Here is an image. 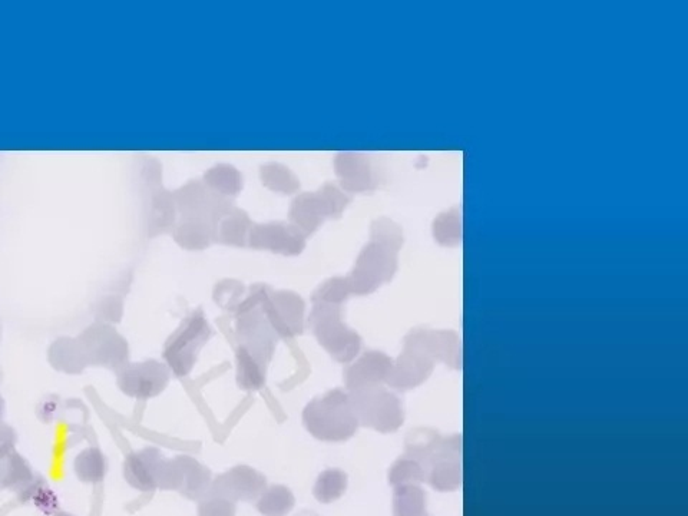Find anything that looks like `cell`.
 <instances>
[{
    "label": "cell",
    "mask_w": 688,
    "mask_h": 516,
    "mask_svg": "<svg viewBox=\"0 0 688 516\" xmlns=\"http://www.w3.org/2000/svg\"><path fill=\"white\" fill-rule=\"evenodd\" d=\"M165 461L160 449L154 446L131 453L124 463L125 479L137 491H157Z\"/></svg>",
    "instance_id": "17"
},
{
    "label": "cell",
    "mask_w": 688,
    "mask_h": 516,
    "mask_svg": "<svg viewBox=\"0 0 688 516\" xmlns=\"http://www.w3.org/2000/svg\"><path fill=\"white\" fill-rule=\"evenodd\" d=\"M320 203L323 205L324 214L327 218H337L346 210L347 204L350 203V197L342 188L334 184H326L317 191Z\"/></svg>",
    "instance_id": "37"
},
{
    "label": "cell",
    "mask_w": 688,
    "mask_h": 516,
    "mask_svg": "<svg viewBox=\"0 0 688 516\" xmlns=\"http://www.w3.org/2000/svg\"><path fill=\"white\" fill-rule=\"evenodd\" d=\"M349 478L342 469H327L320 473L314 484L313 495L320 504H332L346 492Z\"/></svg>",
    "instance_id": "33"
},
{
    "label": "cell",
    "mask_w": 688,
    "mask_h": 516,
    "mask_svg": "<svg viewBox=\"0 0 688 516\" xmlns=\"http://www.w3.org/2000/svg\"><path fill=\"white\" fill-rule=\"evenodd\" d=\"M443 438L436 430L420 428L412 430L406 438V453L408 458L415 459L428 471L430 463L441 451Z\"/></svg>",
    "instance_id": "25"
},
{
    "label": "cell",
    "mask_w": 688,
    "mask_h": 516,
    "mask_svg": "<svg viewBox=\"0 0 688 516\" xmlns=\"http://www.w3.org/2000/svg\"><path fill=\"white\" fill-rule=\"evenodd\" d=\"M462 436L443 438L441 451L426 471V481L439 492L456 491L462 485Z\"/></svg>",
    "instance_id": "15"
},
{
    "label": "cell",
    "mask_w": 688,
    "mask_h": 516,
    "mask_svg": "<svg viewBox=\"0 0 688 516\" xmlns=\"http://www.w3.org/2000/svg\"><path fill=\"white\" fill-rule=\"evenodd\" d=\"M38 478L32 466L18 452L13 451L0 461V486L11 489L19 499L29 491Z\"/></svg>",
    "instance_id": "22"
},
{
    "label": "cell",
    "mask_w": 688,
    "mask_h": 516,
    "mask_svg": "<svg viewBox=\"0 0 688 516\" xmlns=\"http://www.w3.org/2000/svg\"><path fill=\"white\" fill-rule=\"evenodd\" d=\"M393 360L386 353L370 350L360 357L356 363L344 369V383L347 390L363 389V387L382 386L386 383Z\"/></svg>",
    "instance_id": "18"
},
{
    "label": "cell",
    "mask_w": 688,
    "mask_h": 516,
    "mask_svg": "<svg viewBox=\"0 0 688 516\" xmlns=\"http://www.w3.org/2000/svg\"><path fill=\"white\" fill-rule=\"evenodd\" d=\"M76 340L81 344L88 366L119 370L128 363V342L109 323L91 324Z\"/></svg>",
    "instance_id": "7"
},
{
    "label": "cell",
    "mask_w": 688,
    "mask_h": 516,
    "mask_svg": "<svg viewBox=\"0 0 688 516\" xmlns=\"http://www.w3.org/2000/svg\"><path fill=\"white\" fill-rule=\"evenodd\" d=\"M426 481V471L415 459L402 456L395 463L389 472V484L393 488L406 485H419Z\"/></svg>",
    "instance_id": "34"
},
{
    "label": "cell",
    "mask_w": 688,
    "mask_h": 516,
    "mask_svg": "<svg viewBox=\"0 0 688 516\" xmlns=\"http://www.w3.org/2000/svg\"><path fill=\"white\" fill-rule=\"evenodd\" d=\"M74 468L79 481L97 485L107 476L108 462L101 449L88 448L76 456Z\"/></svg>",
    "instance_id": "29"
},
{
    "label": "cell",
    "mask_w": 688,
    "mask_h": 516,
    "mask_svg": "<svg viewBox=\"0 0 688 516\" xmlns=\"http://www.w3.org/2000/svg\"><path fill=\"white\" fill-rule=\"evenodd\" d=\"M260 177L264 187L269 188L273 193L291 195L296 194L300 188V181L296 174L279 162L264 164L260 170Z\"/></svg>",
    "instance_id": "30"
},
{
    "label": "cell",
    "mask_w": 688,
    "mask_h": 516,
    "mask_svg": "<svg viewBox=\"0 0 688 516\" xmlns=\"http://www.w3.org/2000/svg\"><path fill=\"white\" fill-rule=\"evenodd\" d=\"M203 183L214 193L226 198L236 197L243 190V177L233 165L218 164L205 172Z\"/></svg>",
    "instance_id": "28"
},
{
    "label": "cell",
    "mask_w": 688,
    "mask_h": 516,
    "mask_svg": "<svg viewBox=\"0 0 688 516\" xmlns=\"http://www.w3.org/2000/svg\"><path fill=\"white\" fill-rule=\"evenodd\" d=\"M435 369V360L416 344L405 342L402 355L390 369L386 383L392 389L412 390L429 379Z\"/></svg>",
    "instance_id": "14"
},
{
    "label": "cell",
    "mask_w": 688,
    "mask_h": 516,
    "mask_svg": "<svg viewBox=\"0 0 688 516\" xmlns=\"http://www.w3.org/2000/svg\"><path fill=\"white\" fill-rule=\"evenodd\" d=\"M372 240L398 248L403 246V234L398 224L387 218H380L372 224Z\"/></svg>",
    "instance_id": "40"
},
{
    "label": "cell",
    "mask_w": 688,
    "mask_h": 516,
    "mask_svg": "<svg viewBox=\"0 0 688 516\" xmlns=\"http://www.w3.org/2000/svg\"><path fill=\"white\" fill-rule=\"evenodd\" d=\"M309 324L317 342L336 362L349 363L359 356L362 337L343 322L342 304L313 303Z\"/></svg>",
    "instance_id": "3"
},
{
    "label": "cell",
    "mask_w": 688,
    "mask_h": 516,
    "mask_svg": "<svg viewBox=\"0 0 688 516\" xmlns=\"http://www.w3.org/2000/svg\"><path fill=\"white\" fill-rule=\"evenodd\" d=\"M0 339H2V330H0Z\"/></svg>",
    "instance_id": "45"
},
{
    "label": "cell",
    "mask_w": 688,
    "mask_h": 516,
    "mask_svg": "<svg viewBox=\"0 0 688 516\" xmlns=\"http://www.w3.org/2000/svg\"><path fill=\"white\" fill-rule=\"evenodd\" d=\"M171 379L170 367L158 360L127 363L117 370L118 387L124 395L138 400L157 398Z\"/></svg>",
    "instance_id": "10"
},
{
    "label": "cell",
    "mask_w": 688,
    "mask_h": 516,
    "mask_svg": "<svg viewBox=\"0 0 688 516\" xmlns=\"http://www.w3.org/2000/svg\"><path fill=\"white\" fill-rule=\"evenodd\" d=\"M267 489V478L251 466L240 465L221 473L211 482L207 495L220 496L231 502L256 501Z\"/></svg>",
    "instance_id": "12"
},
{
    "label": "cell",
    "mask_w": 688,
    "mask_h": 516,
    "mask_svg": "<svg viewBox=\"0 0 688 516\" xmlns=\"http://www.w3.org/2000/svg\"><path fill=\"white\" fill-rule=\"evenodd\" d=\"M54 516H75V515L69 514V512L61 511V512H56V514Z\"/></svg>",
    "instance_id": "44"
},
{
    "label": "cell",
    "mask_w": 688,
    "mask_h": 516,
    "mask_svg": "<svg viewBox=\"0 0 688 516\" xmlns=\"http://www.w3.org/2000/svg\"><path fill=\"white\" fill-rule=\"evenodd\" d=\"M359 425L380 433H393L405 422L402 402L383 386L363 387L349 395Z\"/></svg>",
    "instance_id": "5"
},
{
    "label": "cell",
    "mask_w": 688,
    "mask_h": 516,
    "mask_svg": "<svg viewBox=\"0 0 688 516\" xmlns=\"http://www.w3.org/2000/svg\"><path fill=\"white\" fill-rule=\"evenodd\" d=\"M178 220H194L217 228L221 218L234 207L233 201L214 193L203 181H191L174 193Z\"/></svg>",
    "instance_id": "8"
},
{
    "label": "cell",
    "mask_w": 688,
    "mask_h": 516,
    "mask_svg": "<svg viewBox=\"0 0 688 516\" xmlns=\"http://www.w3.org/2000/svg\"><path fill=\"white\" fill-rule=\"evenodd\" d=\"M213 333L204 313L200 310L185 317L181 326L165 343L164 352H162V357L174 376L183 379L190 375L197 362L198 353Z\"/></svg>",
    "instance_id": "4"
},
{
    "label": "cell",
    "mask_w": 688,
    "mask_h": 516,
    "mask_svg": "<svg viewBox=\"0 0 688 516\" xmlns=\"http://www.w3.org/2000/svg\"><path fill=\"white\" fill-rule=\"evenodd\" d=\"M211 482L210 469L197 459L184 455L165 461L158 489L178 492L190 501H201L207 495Z\"/></svg>",
    "instance_id": "9"
},
{
    "label": "cell",
    "mask_w": 688,
    "mask_h": 516,
    "mask_svg": "<svg viewBox=\"0 0 688 516\" xmlns=\"http://www.w3.org/2000/svg\"><path fill=\"white\" fill-rule=\"evenodd\" d=\"M393 515L425 516L426 492L419 485L398 486L393 494Z\"/></svg>",
    "instance_id": "32"
},
{
    "label": "cell",
    "mask_w": 688,
    "mask_h": 516,
    "mask_svg": "<svg viewBox=\"0 0 688 516\" xmlns=\"http://www.w3.org/2000/svg\"><path fill=\"white\" fill-rule=\"evenodd\" d=\"M247 246L293 257L303 253L306 248V237L290 223L274 221V223L253 224Z\"/></svg>",
    "instance_id": "13"
},
{
    "label": "cell",
    "mask_w": 688,
    "mask_h": 516,
    "mask_svg": "<svg viewBox=\"0 0 688 516\" xmlns=\"http://www.w3.org/2000/svg\"><path fill=\"white\" fill-rule=\"evenodd\" d=\"M264 313L280 339L304 333L306 303L294 291L269 289L263 301Z\"/></svg>",
    "instance_id": "11"
},
{
    "label": "cell",
    "mask_w": 688,
    "mask_h": 516,
    "mask_svg": "<svg viewBox=\"0 0 688 516\" xmlns=\"http://www.w3.org/2000/svg\"><path fill=\"white\" fill-rule=\"evenodd\" d=\"M398 251L380 241H370L357 258L355 269L346 277L350 293L367 296L389 283L398 270Z\"/></svg>",
    "instance_id": "6"
},
{
    "label": "cell",
    "mask_w": 688,
    "mask_h": 516,
    "mask_svg": "<svg viewBox=\"0 0 688 516\" xmlns=\"http://www.w3.org/2000/svg\"><path fill=\"white\" fill-rule=\"evenodd\" d=\"M296 498L287 486L274 485L258 498L256 509L263 516H287L293 511Z\"/></svg>",
    "instance_id": "31"
},
{
    "label": "cell",
    "mask_w": 688,
    "mask_h": 516,
    "mask_svg": "<svg viewBox=\"0 0 688 516\" xmlns=\"http://www.w3.org/2000/svg\"><path fill=\"white\" fill-rule=\"evenodd\" d=\"M198 516H236V502L220 498V496L205 495L197 506Z\"/></svg>",
    "instance_id": "41"
},
{
    "label": "cell",
    "mask_w": 688,
    "mask_h": 516,
    "mask_svg": "<svg viewBox=\"0 0 688 516\" xmlns=\"http://www.w3.org/2000/svg\"><path fill=\"white\" fill-rule=\"evenodd\" d=\"M269 289L266 284H254L234 312L238 347H243L266 365H269L280 340L263 309L264 297Z\"/></svg>",
    "instance_id": "2"
},
{
    "label": "cell",
    "mask_w": 688,
    "mask_h": 516,
    "mask_svg": "<svg viewBox=\"0 0 688 516\" xmlns=\"http://www.w3.org/2000/svg\"><path fill=\"white\" fill-rule=\"evenodd\" d=\"M303 423L313 438L323 442L349 441L360 426L349 395L342 389L309 402L303 410Z\"/></svg>",
    "instance_id": "1"
},
{
    "label": "cell",
    "mask_w": 688,
    "mask_h": 516,
    "mask_svg": "<svg viewBox=\"0 0 688 516\" xmlns=\"http://www.w3.org/2000/svg\"><path fill=\"white\" fill-rule=\"evenodd\" d=\"M48 360L58 372L81 375L88 367L81 344L76 337H59L48 350Z\"/></svg>",
    "instance_id": "23"
},
{
    "label": "cell",
    "mask_w": 688,
    "mask_h": 516,
    "mask_svg": "<svg viewBox=\"0 0 688 516\" xmlns=\"http://www.w3.org/2000/svg\"><path fill=\"white\" fill-rule=\"evenodd\" d=\"M334 170L344 191L362 193L376 187V174L365 154L342 152L334 160Z\"/></svg>",
    "instance_id": "19"
},
{
    "label": "cell",
    "mask_w": 688,
    "mask_h": 516,
    "mask_svg": "<svg viewBox=\"0 0 688 516\" xmlns=\"http://www.w3.org/2000/svg\"><path fill=\"white\" fill-rule=\"evenodd\" d=\"M21 501L26 502V504L35 505L36 508L41 509L45 514H52V512L58 509V499H56L54 491L49 488L45 479H42L41 476H39L38 481L29 488V491L22 496Z\"/></svg>",
    "instance_id": "36"
},
{
    "label": "cell",
    "mask_w": 688,
    "mask_h": 516,
    "mask_svg": "<svg viewBox=\"0 0 688 516\" xmlns=\"http://www.w3.org/2000/svg\"><path fill=\"white\" fill-rule=\"evenodd\" d=\"M251 227H253V223H251L246 211L233 207L218 223L217 243L233 247H246Z\"/></svg>",
    "instance_id": "26"
},
{
    "label": "cell",
    "mask_w": 688,
    "mask_h": 516,
    "mask_svg": "<svg viewBox=\"0 0 688 516\" xmlns=\"http://www.w3.org/2000/svg\"><path fill=\"white\" fill-rule=\"evenodd\" d=\"M244 293H246V287L240 281L224 280L215 287L214 300L224 310L236 312L237 307L244 300Z\"/></svg>",
    "instance_id": "38"
},
{
    "label": "cell",
    "mask_w": 688,
    "mask_h": 516,
    "mask_svg": "<svg viewBox=\"0 0 688 516\" xmlns=\"http://www.w3.org/2000/svg\"><path fill=\"white\" fill-rule=\"evenodd\" d=\"M352 296L346 277H333L320 284L312 294V303L342 304Z\"/></svg>",
    "instance_id": "35"
},
{
    "label": "cell",
    "mask_w": 688,
    "mask_h": 516,
    "mask_svg": "<svg viewBox=\"0 0 688 516\" xmlns=\"http://www.w3.org/2000/svg\"><path fill=\"white\" fill-rule=\"evenodd\" d=\"M405 342L416 344L452 369H462V344L458 334L451 330L415 329L405 337Z\"/></svg>",
    "instance_id": "16"
},
{
    "label": "cell",
    "mask_w": 688,
    "mask_h": 516,
    "mask_svg": "<svg viewBox=\"0 0 688 516\" xmlns=\"http://www.w3.org/2000/svg\"><path fill=\"white\" fill-rule=\"evenodd\" d=\"M324 220L323 205L317 193H304L297 195L289 210V223L296 227L304 237H310L319 230Z\"/></svg>",
    "instance_id": "20"
},
{
    "label": "cell",
    "mask_w": 688,
    "mask_h": 516,
    "mask_svg": "<svg viewBox=\"0 0 688 516\" xmlns=\"http://www.w3.org/2000/svg\"><path fill=\"white\" fill-rule=\"evenodd\" d=\"M178 223L177 204L174 193L165 190L161 184L152 190L148 234L157 237L160 234L172 233Z\"/></svg>",
    "instance_id": "21"
},
{
    "label": "cell",
    "mask_w": 688,
    "mask_h": 516,
    "mask_svg": "<svg viewBox=\"0 0 688 516\" xmlns=\"http://www.w3.org/2000/svg\"><path fill=\"white\" fill-rule=\"evenodd\" d=\"M237 383L248 392H257L266 385L267 365L251 356L243 347H237Z\"/></svg>",
    "instance_id": "27"
},
{
    "label": "cell",
    "mask_w": 688,
    "mask_h": 516,
    "mask_svg": "<svg viewBox=\"0 0 688 516\" xmlns=\"http://www.w3.org/2000/svg\"><path fill=\"white\" fill-rule=\"evenodd\" d=\"M5 412H6V405H5V399L0 396V423L3 422V418H5Z\"/></svg>",
    "instance_id": "43"
},
{
    "label": "cell",
    "mask_w": 688,
    "mask_h": 516,
    "mask_svg": "<svg viewBox=\"0 0 688 516\" xmlns=\"http://www.w3.org/2000/svg\"><path fill=\"white\" fill-rule=\"evenodd\" d=\"M172 237L184 250L201 251L217 241V228L201 221L178 220Z\"/></svg>",
    "instance_id": "24"
},
{
    "label": "cell",
    "mask_w": 688,
    "mask_h": 516,
    "mask_svg": "<svg viewBox=\"0 0 688 516\" xmlns=\"http://www.w3.org/2000/svg\"><path fill=\"white\" fill-rule=\"evenodd\" d=\"M433 234L442 246H456L461 243V218L451 217V214H443L435 221Z\"/></svg>",
    "instance_id": "39"
},
{
    "label": "cell",
    "mask_w": 688,
    "mask_h": 516,
    "mask_svg": "<svg viewBox=\"0 0 688 516\" xmlns=\"http://www.w3.org/2000/svg\"><path fill=\"white\" fill-rule=\"evenodd\" d=\"M16 442H18L16 430L8 423H0V461L15 451Z\"/></svg>",
    "instance_id": "42"
}]
</instances>
